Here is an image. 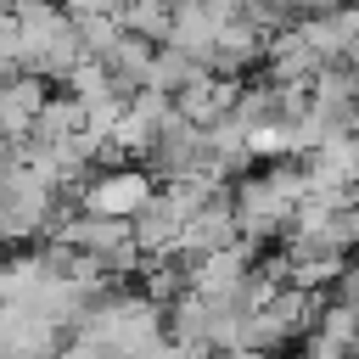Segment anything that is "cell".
<instances>
[{
    "label": "cell",
    "mask_w": 359,
    "mask_h": 359,
    "mask_svg": "<svg viewBox=\"0 0 359 359\" xmlns=\"http://www.w3.org/2000/svg\"><path fill=\"white\" fill-rule=\"evenodd\" d=\"M151 191H157V180L140 163H112L107 174H95L90 185H79V208L84 213H107V219H129Z\"/></svg>",
    "instance_id": "6da1fadb"
}]
</instances>
